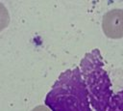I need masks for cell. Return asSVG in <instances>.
I'll return each mask as SVG.
<instances>
[{
    "mask_svg": "<svg viewBox=\"0 0 123 111\" xmlns=\"http://www.w3.org/2000/svg\"><path fill=\"white\" fill-rule=\"evenodd\" d=\"M33 111H51L48 107H45V106H42V105H40V106H37V107H36Z\"/></svg>",
    "mask_w": 123,
    "mask_h": 111,
    "instance_id": "cell-3",
    "label": "cell"
},
{
    "mask_svg": "<svg viewBox=\"0 0 123 111\" xmlns=\"http://www.w3.org/2000/svg\"><path fill=\"white\" fill-rule=\"evenodd\" d=\"M104 34L110 39L123 37V10L112 9L104 14L102 19Z\"/></svg>",
    "mask_w": 123,
    "mask_h": 111,
    "instance_id": "cell-2",
    "label": "cell"
},
{
    "mask_svg": "<svg viewBox=\"0 0 123 111\" xmlns=\"http://www.w3.org/2000/svg\"><path fill=\"white\" fill-rule=\"evenodd\" d=\"M52 111H91L85 81L78 69L63 72L45 97Z\"/></svg>",
    "mask_w": 123,
    "mask_h": 111,
    "instance_id": "cell-1",
    "label": "cell"
}]
</instances>
